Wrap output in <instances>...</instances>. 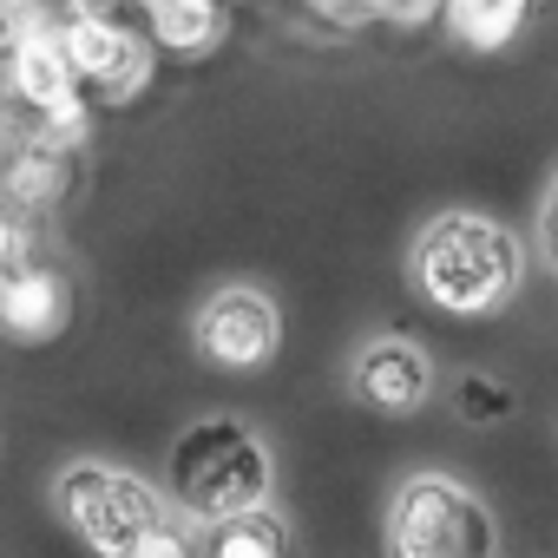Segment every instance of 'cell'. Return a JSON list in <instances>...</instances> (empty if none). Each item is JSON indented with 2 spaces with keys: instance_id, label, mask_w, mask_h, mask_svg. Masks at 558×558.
Instances as JSON below:
<instances>
[{
  "instance_id": "277c9868",
  "label": "cell",
  "mask_w": 558,
  "mask_h": 558,
  "mask_svg": "<svg viewBox=\"0 0 558 558\" xmlns=\"http://www.w3.org/2000/svg\"><path fill=\"white\" fill-rule=\"evenodd\" d=\"M53 506H60V519L73 525V538H80L86 551H99V558H125L151 525H165L158 486H145L138 473L106 466V460H73V466H60Z\"/></svg>"
},
{
  "instance_id": "3957f363",
  "label": "cell",
  "mask_w": 558,
  "mask_h": 558,
  "mask_svg": "<svg viewBox=\"0 0 558 558\" xmlns=\"http://www.w3.org/2000/svg\"><path fill=\"white\" fill-rule=\"evenodd\" d=\"M388 558H499V525L453 473H408L388 499Z\"/></svg>"
},
{
  "instance_id": "7c38bea8",
  "label": "cell",
  "mask_w": 558,
  "mask_h": 558,
  "mask_svg": "<svg viewBox=\"0 0 558 558\" xmlns=\"http://www.w3.org/2000/svg\"><path fill=\"white\" fill-rule=\"evenodd\" d=\"M532 21V0H440V27L460 53H506Z\"/></svg>"
},
{
  "instance_id": "7a4b0ae2",
  "label": "cell",
  "mask_w": 558,
  "mask_h": 558,
  "mask_svg": "<svg viewBox=\"0 0 558 558\" xmlns=\"http://www.w3.org/2000/svg\"><path fill=\"white\" fill-rule=\"evenodd\" d=\"M269 480H276V460H269L263 434L250 421H236V414L191 421L165 453V499L197 525L269 506Z\"/></svg>"
},
{
  "instance_id": "52a82bcc",
  "label": "cell",
  "mask_w": 558,
  "mask_h": 558,
  "mask_svg": "<svg viewBox=\"0 0 558 558\" xmlns=\"http://www.w3.org/2000/svg\"><path fill=\"white\" fill-rule=\"evenodd\" d=\"M73 323V283H66V269L60 263H14V269H0V336L21 342V349H40L53 336H66Z\"/></svg>"
},
{
  "instance_id": "5bb4252c",
  "label": "cell",
  "mask_w": 558,
  "mask_h": 558,
  "mask_svg": "<svg viewBox=\"0 0 558 558\" xmlns=\"http://www.w3.org/2000/svg\"><path fill=\"white\" fill-rule=\"evenodd\" d=\"M453 401H460V414H466L473 427H493V421L512 414V388L493 381V375H466V381L453 388Z\"/></svg>"
},
{
  "instance_id": "e0dca14e",
  "label": "cell",
  "mask_w": 558,
  "mask_h": 558,
  "mask_svg": "<svg viewBox=\"0 0 558 558\" xmlns=\"http://www.w3.org/2000/svg\"><path fill=\"white\" fill-rule=\"evenodd\" d=\"M538 250H545V263H551V276H558V178H551L545 210H538Z\"/></svg>"
},
{
  "instance_id": "8fae6325",
  "label": "cell",
  "mask_w": 558,
  "mask_h": 558,
  "mask_svg": "<svg viewBox=\"0 0 558 558\" xmlns=\"http://www.w3.org/2000/svg\"><path fill=\"white\" fill-rule=\"evenodd\" d=\"M66 191H73V151H53L27 132V145H14L8 171H0V197L14 204V217H40L66 204Z\"/></svg>"
},
{
  "instance_id": "2e32d148",
  "label": "cell",
  "mask_w": 558,
  "mask_h": 558,
  "mask_svg": "<svg viewBox=\"0 0 558 558\" xmlns=\"http://www.w3.org/2000/svg\"><path fill=\"white\" fill-rule=\"evenodd\" d=\"M34 256V230L14 217V210H0V269H14V263H27Z\"/></svg>"
},
{
  "instance_id": "9c48e42d",
  "label": "cell",
  "mask_w": 558,
  "mask_h": 558,
  "mask_svg": "<svg viewBox=\"0 0 558 558\" xmlns=\"http://www.w3.org/2000/svg\"><path fill=\"white\" fill-rule=\"evenodd\" d=\"M8 93H14L34 119H47V112L73 106V99H86L80 80H73V60H66V47H60V27H53V34H34V40H21V47H8Z\"/></svg>"
},
{
  "instance_id": "6da1fadb",
  "label": "cell",
  "mask_w": 558,
  "mask_h": 558,
  "mask_svg": "<svg viewBox=\"0 0 558 558\" xmlns=\"http://www.w3.org/2000/svg\"><path fill=\"white\" fill-rule=\"evenodd\" d=\"M408 276H414L421 303H434L440 316L480 323V316H499L519 296L525 256H519V236L499 217L440 210L434 223H421V236L408 250Z\"/></svg>"
},
{
  "instance_id": "ba28073f",
  "label": "cell",
  "mask_w": 558,
  "mask_h": 558,
  "mask_svg": "<svg viewBox=\"0 0 558 558\" xmlns=\"http://www.w3.org/2000/svg\"><path fill=\"white\" fill-rule=\"evenodd\" d=\"M349 395L375 414H421L434 401V362H427V349L381 336L349 362Z\"/></svg>"
},
{
  "instance_id": "30bf717a",
  "label": "cell",
  "mask_w": 558,
  "mask_h": 558,
  "mask_svg": "<svg viewBox=\"0 0 558 558\" xmlns=\"http://www.w3.org/2000/svg\"><path fill=\"white\" fill-rule=\"evenodd\" d=\"M138 21H145V40H151L158 53L204 60V53H217L223 34H230V0H145Z\"/></svg>"
},
{
  "instance_id": "5b68a950",
  "label": "cell",
  "mask_w": 558,
  "mask_h": 558,
  "mask_svg": "<svg viewBox=\"0 0 558 558\" xmlns=\"http://www.w3.org/2000/svg\"><path fill=\"white\" fill-rule=\"evenodd\" d=\"M60 47H66L73 80H80V93L93 106H132L158 73V47L145 40V27H132L125 14H106V8L66 14Z\"/></svg>"
},
{
  "instance_id": "9a60e30c",
  "label": "cell",
  "mask_w": 558,
  "mask_h": 558,
  "mask_svg": "<svg viewBox=\"0 0 558 558\" xmlns=\"http://www.w3.org/2000/svg\"><path fill=\"white\" fill-rule=\"evenodd\" d=\"M125 558H197V545H191L178 525H151V532H145Z\"/></svg>"
},
{
  "instance_id": "8992f818",
  "label": "cell",
  "mask_w": 558,
  "mask_h": 558,
  "mask_svg": "<svg viewBox=\"0 0 558 558\" xmlns=\"http://www.w3.org/2000/svg\"><path fill=\"white\" fill-rule=\"evenodd\" d=\"M191 349L223 375H256V368L276 362V349H283V310H276L269 290L230 283L191 316Z\"/></svg>"
},
{
  "instance_id": "4fadbf2b",
  "label": "cell",
  "mask_w": 558,
  "mask_h": 558,
  "mask_svg": "<svg viewBox=\"0 0 558 558\" xmlns=\"http://www.w3.org/2000/svg\"><path fill=\"white\" fill-rule=\"evenodd\" d=\"M197 558H290V525H283L276 506H250L236 519L204 525Z\"/></svg>"
}]
</instances>
